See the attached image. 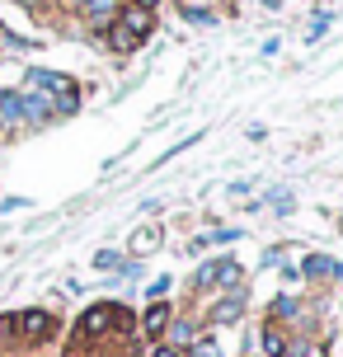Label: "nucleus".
<instances>
[{"label": "nucleus", "mask_w": 343, "mask_h": 357, "mask_svg": "<svg viewBox=\"0 0 343 357\" xmlns=\"http://www.w3.org/2000/svg\"><path fill=\"white\" fill-rule=\"evenodd\" d=\"M146 33H151V10H123V19L109 29V47H118V52H132V47H142Z\"/></svg>", "instance_id": "obj_1"}, {"label": "nucleus", "mask_w": 343, "mask_h": 357, "mask_svg": "<svg viewBox=\"0 0 343 357\" xmlns=\"http://www.w3.org/2000/svg\"><path fill=\"white\" fill-rule=\"evenodd\" d=\"M109 324H118V329H132V315H127L123 305H94V310H85V315H80V339L104 334Z\"/></svg>", "instance_id": "obj_2"}, {"label": "nucleus", "mask_w": 343, "mask_h": 357, "mask_svg": "<svg viewBox=\"0 0 343 357\" xmlns=\"http://www.w3.org/2000/svg\"><path fill=\"white\" fill-rule=\"evenodd\" d=\"M29 85H33V89H52V94H56V108H61V113H71V108L80 104L75 85H71V80H61V75H52V71H33V75H29Z\"/></svg>", "instance_id": "obj_3"}, {"label": "nucleus", "mask_w": 343, "mask_h": 357, "mask_svg": "<svg viewBox=\"0 0 343 357\" xmlns=\"http://www.w3.org/2000/svg\"><path fill=\"white\" fill-rule=\"evenodd\" d=\"M221 278H240L235 259H212V264H202L198 278H193V287H212V282H221Z\"/></svg>", "instance_id": "obj_4"}, {"label": "nucleus", "mask_w": 343, "mask_h": 357, "mask_svg": "<svg viewBox=\"0 0 343 357\" xmlns=\"http://www.w3.org/2000/svg\"><path fill=\"white\" fill-rule=\"evenodd\" d=\"M15 329H24L29 339H43V334L52 329V315H47V310H24V315L15 320Z\"/></svg>", "instance_id": "obj_5"}, {"label": "nucleus", "mask_w": 343, "mask_h": 357, "mask_svg": "<svg viewBox=\"0 0 343 357\" xmlns=\"http://www.w3.org/2000/svg\"><path fill=\"white\" fill-rule=\"evenodd\" d=\"M165 324H169V310H165V301H155L151 310H146V334H151V339H160Z\"/></svg>", "instance_id": "obj_6"}, {"label": "nucleus", "mask_w": 343, "mask_h": 357, "mask_svg": "<svg viewBox=\"0 0 343 357\" xmlns=\"http://www.w3.org/2000/svg\"><path fill=\"white\" fill-rule=\"evenodd\" d=\"M160 245V226H146V231H137V240H132V250L146 254V250H155Z\"/></svg>", "instance_id": "obj_7"}, {"label": "nucleus", "mask_w": 343, "mask_h": 357, "mask_svg": "<svg viewBox=\"0 0 343 357\" xmlns=\"http://www.w3.org/2000/svg\"><path fill=\"white\" fill-rule=\"evenodd\" d=\"M113 10H118V0H90V5H85V15H90L94 24H104Z\"/></svg>", "instance_id": "obj_8"}, {"label": "nucleus", "mask_w": 343, "mask_h": 357, "mask_svg": "<svg viewBox=\"0 0 343 357\" xmlns=\"http://www.w3.org/2000/svg\"><path fill=\"white\" fill-rule=\"evenodd\" d=\"M329 273H334L329 259H320V254H310V259H306V278H329Z\"/></svg>", "instance_id": "obj_9"}, {"label": "nucleus", "mask_w": 343, "mask_h": 357, "mask_svg": "<svg viewBox=\"0 0 343 357\" xmlns=\"http://www.w3.org/2000/svg\"><path fill=\"white\" fill-rule=\"evenodd\" d=\"M235 315H240V296H231V301H221L212 310V320H235Z\"/></svg>", "instance_id": "obj_10"}, {"label": "nucleus", "mask_w": 343, "mask_h": 357, "mask_svg": "<svg viewBox=\"0 0 343 357\" xmlns=\"http://www.w3.org/2000/svg\"><path fill=\"white\" fill-rule=\"evenodd\" d=\"M264 348H268L273 357H282V334H277V329H268V334H264Z\"/></svg>", "instance_id": "obj_11"}, {"label": "nucleus", "mask_w": 343, "mask_h": 357, "mask_svg": "<svg viewBox=\"0 0 343 357\" xmlns=\"http://www.w3.org/2000/svg\"><path fill=\"white\" fill-rule=\"evenodd\" d=\"M94 264H99V268H118V254H113V250H104L99 259H94Z\"/></svg>", "instance_id": "obj_12"}, {"label": "nucleus", "mask_w": 343, "mask_h": 357, "mask_svg": "<svg viewBox=\"0 0 343 357\" xmlns=\"http://www.w3.org/2000/svg\"><path fill=\"white\" fill-rule=\"evenodd\" d=\"M193 357H217V343H198V348H193Z\"/></svg>", "instance_id": "obj_13"}, {"label": "nucleus", "mask_w": 343, "mask_h": 357, "mask_svg": "<svg viewBox=\"0 0 343 357\" xmlns=\"http://www.w3.org/2000/svg\"><path fill=\"white\" fill-rule=\"evenodd\" d=\"M155 357H179V353H174V348H155Z\"/></svg>", "instance_id": "obj_14"}, {"label": "nucleus", "mask_w": 343, "mask_h": 357, "mask_svg": "<svg viewBox=\"0 0 343 357\" xmlns=\"http://www.w3.org/2000/svg\"><path fill=\"white\" fill-rule=\"evenodd\" d=\"M137 10H155V0H137Z\"/></svg>", "instance_id": "obj_15"}]
</instances>
